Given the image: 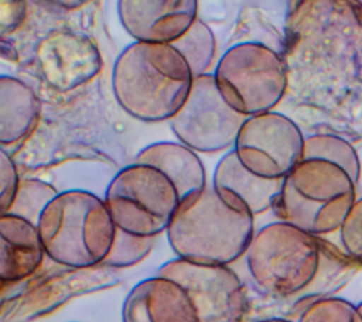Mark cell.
Listing matches in <instances>:
<instances>
[{
	"instance_id": "obj_2",
	"label": "cell",
	"mask_w": 362,
	"mask_h": 322,
	"mask_svg": "<svg viewBox=\"0 0 362 322\" xmlns=\"http://www.w3.org/2000/svg\"><path fill=\"white\" fill-rule=\"evenodd\" d=\"M165 233L178 258L230 266L245 256L255 234V217L228 206L206 185L180 201Z\"/></svg>"
},
{
	"instance_id": "obj_11",
	"label": "cell",
	"mask_w": 362,
	"mask_h": 322,
	"mask_svg": "<svg viewBox=\"0 0 362 322\" xmlns=\"http://www.w3.org/2000/svg\"><path fill=\"white\" fill-rule=\"evenodd\" d=\"M40 75L58 92L72 90L89 82L102 69L96 44L81 32L54 31L35 49Z\"/></svg>"
},
{
	"instance_id": "obj_7",
	"label": "cell",
	"mask_w": 362,
	"mask_h": 322,
	"mask_svg": "<svg viewBox=\"0 0 362 322\" xmlns=\"http://www.w3.org/2000/svg\"><path fill=\"white\" fill-rule=\"evenodd\" d=\"M103 201L117 229L141 237L167 232L180 205L173 182L160 169L140 162L113 177Z\"/></svg>"
},
{
	"instance_id": "obj_24",
	"label": "cell",
	"mask_w": 362,
	"mask_h": 322,
	"mask_svg": "<svg viewBox=\"0 0 362 322\" xmlns=\"http://www.w3.org/2000/svg\"><path fill=\"white\" fill-rule=\"evenodd\" d=\"M338 232L339 246L362 267V196L355 199Z\"/></svg>"
},
{
	"instance_id": "obj_29",
	"label": "cell",
	"mask_w": 362,
	"mask_h": 322,
	"mask_svg": "<svg viewBox=\"0 0 362 322\" xmlns=\"http://www.w3.org/2000/svg\"><path fill=\"white\" fill-rule=\"evenodd\" d=\"M356 308H358V311H359V314H361V316H362V301H361L359 304H356Z\"/></svg>"
},
{
	"instance_id": "obj_1",
	"label": "cell",
	"mask_w": 362,
	"mask_h": 322,
	"mask_svg": "<svg viewBox=\"0 0 362 322\" xmlns=\"http://www.w3.org/2000/svg\"><path fill=\"white\" fill-rule=\"evenodd\" d=\"M194 76L171 44L134 41L117 56L112 88L120 107L132 117L158 123L168 120L185 102Z\"/></svg>"
},
{
	"instance_id": "obj_15",
	"label": "cell",
	"mask_w": 362,
	"mask_h": 322,
	"mask_svg": "<svg viewBox=\"0 0 362 322\" xmlns=\"http://www.w3.org/2000/svg\"><path fill=\"white\" fill-rule=\"evenodd\" d=\"M45 251L34 223L11 213L0 215V281L14 284L37 273Z\"/></svg>"
},
{
	"instance_id": "obj_27",
	"label": "cell",
	"mask_w": 362,
	"mask_h": 322,
	"mask_svg": "<svg viewBox=\"0 0 362 322\" xmlns=\"http://www.w3.org/2000/svg\"><path fill=\"white\" fill-rule=\"evenodd\" d=\"M45 1H49V3L64 7V8H78L90 0H45Z\"/></svg>"
},
{
	"instance_id": "obj_9",
	"label": "cell",
	"mask_w": 362,
	"mask_h": 322,
	"mask_svg": "<svg viewBox=\"0 0 362 322\" xmlns=\"http://www.w3.org/2000/svg\"><path fill=\"white\" fill-rule=\"evenodd\" d=\"M304 137L294 120L270 110L246 117L232 148L250 172L283 179L303 160Z\"/></svg>"
},
{
	"instance_id": "obj_12",
	"label": "cell",
	"mask_w": 362,
	"mask_h": 322,
	"mask_svg": "<svg viewBox=\"0 0 362 322\" xmlns=\"http://www.w3.org/2000/svg\"><path fill=\"white\" fill-rule=\"evenodd\" d=\"M117 13L136 41L171 44L197 20L198 0H117Z\"/></svg>"
},
{
	"instance_id": "obj_3",
	"label": "cell",
	"mask_w": 362,
	"mask_h": 322,
	"mask_svg": "<svg viewBox=\"0 0 362 322\" xmlns=\"http://www.w3.org/2000/svg\"><path fill=\"white\" fill-rule=\"evenodd\" d=\"M37 229L45 256L74 270L100 267L116 233L105 201L82 189L58 192Z\"/></svg>"
},
{
	"instance_id": "obj_26",
	"label": "cell",
	"mask_w": 362,
	"mask_h": 322,
	"mask_svg": "<svg viewBox=\"0 0 362 322\" xmlns=\"http://www.w3.org/2000/svg\"><path fill=\"white\" fill-rule=\"evenodd\" d=\"M27 16V0H0V40L16 32Z\"/></svg>"
},
{
	"instance_id": "obj_25",
	"label": "cell",
	"mask_w": 362,
	"mask_h": 322,
	"mask_svg": "<svg viewBox=\"0 0 362 322\" xmlns=\"http://www.w3.org/2000/svg\"><path fill=\"white\" fill-rule=\"evenodd\" d=\"M20 178L11 157L0 147V215L8 212Z\"/></svg>"
},
{
	"instance_id": "obj_22",
	"label": "cell",
	"mask_w": 362,
	"mask_h": 322,
	"mask_svg": "<svg viewBox=\"0 0 362 322\" xmlns=\"http://www.w3.org/2000/svg\"><path fill=\"white\" fill-rule=\"evenodd\" d=\"M156 237H141L116 227L112 246L102 261L103 268H127L144 260L154 247Z\"/></svg>"
},
{
	"instance_id": "obj_21",
	"label": "cell",
	"mask_w": 362,
	"mask_h": 322,
	"mask_svg": "<svg viewBox=\"0 0 362 322\" xmlns=\"http://www.w3.org/2000/svg\"><path fill=\"white\" fill-rule=\"evenodd\" d=\"M57 195L58 191L45 181L37 178L20 179L7 213L23 217L37 226L44 209Z\"/></svg>"
},
{
	"instance_id": "obj_14",
	"label": "cell",
	"mask_w": 362,
	"mask_h": 322,
	"mask_svg": "<svg viewBox=\"0 0 362 322\" xmlns=\"http://www.w3.org/2000/svg\"><path fill=\"white\" fill-rule=\"evenodd\" d=\"M283 179H269L250 172L230 148L214 169L212 188L228 206L255 217L273 210Z\"/></svg>"
},
{
	"instance_id": "obj_20",
	"label": "cell",
	"mask_w": 362,
	"mask_h": 322,
	"mask_svg": "<svg viewBox=\"0 0 362 322\" xmlns=\"http://www.w3.org/2000/svg\"><path fill=\"white\" fill-rule=\"evenodd\" d=\"M171 45L185 59L194 78L208 73L215 56L216 41L212 30L204 21L197 18Z\"/></svg>"
},
{
	"instance_id": "obj_8",
	"label": "cell",
	"mask_w": 362,
	"mask_h": 322,
	"mask_svg": "<svg viewBox=\"0 0 362 322\" xmlns=\"http://www.w3.org/2000/svg\"><path fill=\"white\" fill-rule=\"evenodd\" d=\"M246 116L232 109L221 95L214 73L194 78L189 93L170 119L180 143L197 153L230 150Z\"/></svg>"
},
{
	"instance_id": "obj_19",
	"label": "cell",
	"mask_w": 362,
	"mask_h": 322,
	"mask_svg": "<svg viewBox=\"0 0 362 322\" xmlns=\"http://www.w3.org/2000/svg\"><path fill=\"white\" fill-rule=\"evenodd\" d=\"M303 158H318L341 167L358 185L361 162L354 145L337 134L317 133L304 137Z\"/></svg>"
},
{
	"instance_id": "obj_4",
	"label": "cell",
	"mask_w": 362,
	"mask_h": 322,
	"mask_svg": "<svg viewBox=\"0 0 362 322\" xmlns=\"http://www.w3.org/2000/svg\"><path fill=\"white\" fill-rule=\"evenodd\" d=\"M356 184L338 165L303 158L283 179L273 208L279 220L314 236H327L339 226L356 199Z\"/></svg>"
},
{
	"instance_id": "obj_28",
	"label": "cell",
	"mask_w": 362,
	"mask_h": 322,
	"mask_svg": "<svg viewBox=\"0 0 362 322\" xmlns=\"http://www.w3.org/2000/svg\"><path fill=\"white\" fill-rule=\"evenodd\" d=\"M256 322H296L290 318H280V316H273V318H264V319H260V321H256Z\"/></svg>"
},
{
	"instance_id": "obj_6",
	"label": "cell",
	"mask_w": 362,
	"mask_h": 322,
	"mask_svg": "<svg viewBox=\"0 0 362 322\" xmlns=\"http://www.w3.org/2000/svg\"><path fill=\"white\" fill-rule=\"evenodd\" d=\"M214 78L226 103L246 117L273 110L288 85L286 61L260 42H240L226 49Z\"/></svg>"
},
{
	"instance_id": "obj_17",
	"label": "cell",
	"mask_w": 362,
	"mask_h": 322,
	"mask_svg": "<svg viewBox=\"0 0 362 322\" xmlns=\"http://www.w3.org/2000/svg\"><path fill=\"white\" fill-rule=\"evenodd\" d=\"M40 117V100L24 80L0 75V145L23 141Z\"/></svg>"
},
{
	"instance_id": "obj_13",
	"label": "cell",
	"mask_w": 362,
	"mask_h": 322,
	"mask_svg": "<svg viewBox=\"0 0 362 322\" xmlns=\"http://www.w3.org/2000/svg\"><path fill=\"white\" fill-rule=\"evenodd\" d=\"M122 322H199L187 290L163 275L137 282L126 295Z\"/></svg>"
},
{
	"instance_id": "obj_16",
	"label": "cell",
	"mask_w": 362,
	"mask_h": 322,
	"mask_svg": "<svg viewBox=\"0 0 362 322\" xmlns=\"http://www.w3.org/2000/svg\"><path fill=\"white\" fill-rule=\"evenodd\" d=\"M134 162L160 169L175 186L180 201L206 186L205 168L197 151L180 141L153 143L136 155Z\"/></svg>"
},
{
	"instance_id": "obj_18",
	"label": "cell",
	"mask_w": 362,
	"mask_h": 322,
	"mask_svg": "<svg viewBox=\"0 0 362 322\" xmlns=\"http://www.w3.org/2000/svg\"><path fill=\"white\" fill-rule=\"evenodd\" d=\"M318 249L320 261L311 284L300 294L290 298V311L297 316L311 302L334 297L335 292L346 285L354 274L361 268V266L351 258L341 246L334 244L324 236H318Z\"/></svg>"
},
{
	"instance_id": "obj_5",
	"label": "cell",
	"mask_w": 362,
	"mask_h": 322,
	"mask_svg": "<svg viewBox=\"0 0 362 322\" xmlns=\"http://www.w3.org/2000/svg\"><path fill=\"white\" fill-rule=\"evenodd\" d=\"M243 257L259 292L290 299L305 290L317 273L318 236L276 220L255 230Z\"/></svg>"
},
{
	"instance_id": "obj_23",
	"label": "cell",
	"mask_w": 362,
	"mask_h": 322,
	"mask_svg": "<svg viewBox=\"0 0 362 322\" xmlns=\"http://www.w3.org/2000/svg\"><path fill=\"white\" fill-rule=\"evenodd\" d=\"M296 322H362V316L355 304L334 295L307 305Z\"/></svg>"
},
{
	"instance_id": "obj_10",
	"label": "cell",
	"mask_w": 362,
	"mask_h": 322,
	"mask_svg": "<svg viewBox=\"0 0 362 322\" xmlns=\"http://www.w3.org/2000/svg\"><path fill=\"white\" fill-rule=\"evenodd\" d=\"M157 274L173 278L187 290L199 322H246V288L229 266L199 264L175 257L164 263Z\"/></svg>"
}]
</instances>
